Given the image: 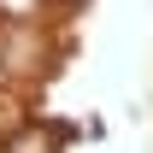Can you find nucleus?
I'll list each match as a JSON object with an SVG mask.
<instances>
[{"label": "nucleus", "mask_w": 153, "mask_h": 153, "mask_svg": "<svg viewBox=\"0 0 153 153\" xmlns=\"http://www.w3.org/2000/svg\"><path fill=\"white\" fill-rule=\"evenodd\" d=\"M0 65L12 76H41L47 71V41L36 36V24H6V36H0Z\"/></svg>", "instance_id": "obj_1"}, {"label": "nucleus", "mask_w": 153, "mask_h": 153, "mask_svg": "<svg viewBox=\"0 0 153 153\" xmlns=\"http://www.w3.org/2000/svg\"><path fill=\"white\" fill-rule=\"evenodd\" d=\"M59 147H65V130H53V124H18L0 153H59Z\"/></svg>", "instance_id": "obj_2"}, {"label": "nucleus", "mask_w": 153, "mask_h": 153, "mask_svg": "<svg viewBox=\"0 0 153 153\" xmlns=\"http://www.w3.org/2000/svg\"><path fill=\"white\" fill-rule=\"evenodd\" d=\"M30 12H36V0H0V18L6 24H30Z\"/></svg>", "instance_id": "obj_3"}]
</instances>
